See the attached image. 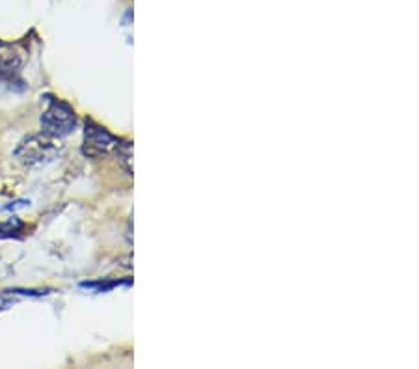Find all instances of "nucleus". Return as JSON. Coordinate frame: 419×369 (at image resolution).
<instances>
[{
	"label": "nucleus",
	"mask_w": 419,
	"mask_h": 369,
	"mask_svg": "<svg viewBox=\"0 0 419 369\" xmlns=\"http://www.w3.org/2000/svg\"><path fill=\"white\" fill-rule=\"evenodd\" d=\"M56 146L49 136H27L25 140L19 142L15 147V155L22 164L27 166H39V164L49 163L56 157Z\"/></svg>",
	"instance_id": "nucleus-3"
},
{
	"label": "nucleus",
	"mask_w": 419,
	"mask_h": 369,
	"mask_svg": "<svg viewBox=\"0 0 419 369\" xmlns=\"http://www.w3.org/2000/svg\"><path fill=\"white\" fill-rule=\"evenodd\" d=\"M22 62L21 53L13 45L0 43V81L15 76Z\"/></svg>",
	"instance_id": "nucleus-4"
},
{
	"label": "nucleus",
	"mask_w": 419,
	"mask_h": 369,
	"mask_svg": "<svg viewBox=\"0 0 419 369\" xmlns=\"http://www.w3.org/2000/svg\"><path fill=\"white\" fill-rule=\"evenodd\" d=\"M25 224L19 218H10L8 222H0V237H13V235L21 234Z\"/></svg>",
	"instance_id": "nucleus-6"
},
{
	"label": "nucleus",
	"mask_w": 419,
	"mask_h": 369,
	"mask_svg": "<svg viewBox=\"0 0 419 369\" xmlns=\"http://www.w3.org/2000/svg\"><path fill=\"white\" fill-rule=\"evenodd\" d=\"M11 293L15 295H28V297H41V295H47V291H34V289H15V291H11Z\"/></svg>",
	"instance_id": "nucleus-7"
},
{
	"label": "nucleus",
	"mask_w": 419,
	"mask_h": 369,
	"mask_svg": "<svg viewBox=\"0 0 419 369\" xmlns=\"http://www.w3.org/2000/svg\"><path fill=\"white\" fill-rule=\"evenodd\" d=\"M41 129L49 138L69 136L76 127V114L71 105L60 99H50L49 107L41 114Z\"/></svg>",
	"instance_id": "nucleus-1"
},
{
	"label": "nucleus",
	"mask_w": 419,
	"mask_h": 369,
	"mask_svg": "<svg viewBox=\"0 0 419 369\" xmlns=\"http://www.w3.org/2000/svg\"><path fill=\"white\" fill-rule=\"evenodd\" d=\"M120 138L112 133L101 127V125L93 123L92 120L86 121V129H84V144H82V153L86 157L92 159H103L114 152H120Z\"/></svg>",
	"instance_id": "nucleus-2"
},
{
	"label": "nucleus",
	"mask_w": 419,
	"mask_h": 369,
	"mask_svg": "<svg viewBox=\"0 0 419 369\" xmlns=\"http://www.w3.org/2000/svg\"><path fill=\"white\" fill-rule=\"evenodd\" d=\"M120 286H131V280H99V282H82V289H92L95 293H107Z\"/></svg>",
	"instance_id": "nucleus-5"
},
{
	"label": "nucleus",
	"mask_w": 419,
	"mask_h": 369,
	"mask_svg": "<svg viewBox=\"0 0 419 369\" xmlns=\"http://www.w3.org/2000/svg\"><path fill=\"white\" fill-rule=\"evenodd\" d=\"M30 201L27 200H17V201H11L10 206L4 207V211H15V209H19V207H27Z\"/></svg>",
	"instance_id": "nucleus-8"
}]
</instances>
